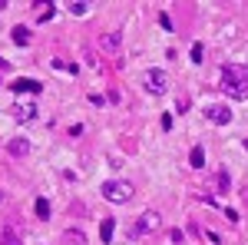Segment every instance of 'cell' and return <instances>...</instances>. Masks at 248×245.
<instances>
[{
    "label": "cell",
    "instance_id": "5bb4252c",
    "mask_svg": "<svg viewBox=\"0 0 248 245\" xmlns=\"http://www.w3.org/2000/svg\"><path fill=\"white\" fill-rule=\"evenodd\" d=\"M10 37H14L17 47H27V43H30V30H27V27H14V33H10Z\"/></svg>",
    "mask_w": 248,
    "mask_h": 245
},
{
    "label": "cell",
    "instance_id": "52a82bcc",
    "mask_svg": "<svg viewBox=\"0 0 248 245\" xmlns=\"http://www.w3.org/2000/svg\"><path fill=\"white\" fill-rule=\"evenodd\" d=\"M7 152H10V156H17V159L30 156V139H23V136H14V139L7 143Z\"/></svg>",
    "mask_w": 248,
    "mask_h": 245
},
{
    "label": "cell",
    "instance_id": "8992f818",
    "mask_svg": "<svg viewBox=\"0 0 248 245\" xmlns=\"http://www.w3.org/2000/svg\"><path fill=\"white\" fill-rule=\"evenodd\" d=\"M205 116H209L215 126H225V123H232V110H229V106H222V103L209 106V110H205Z\"/></svg>",
    "mask_w": 248,
    "mask_h": 245
},
{
    "label": "cell",
    "instance_id": "9c48e42d",
    "mask_svg": "<svg viewBox=\"0 0 248 245\" xmlns=\"http://www.w3.org/2000/svg\"><path fill=\"white\" fill-rule=\"evenodd\" d=\"M0 245H20V235L14 232V226L0 222Z\"/></svg>",
    "mask_w": 248,
    "mask_h": 245
},
{
    "label": "cell",
    "instance_id": "5b68a950",
    "mask_svg": "<svg viewBox=\"0 0 248 245\" xmlns=\"http://www.w3.org/2000/svg\"><path fill=\"white\" fill-rule=\"evenodd\" d=\"M14 119H17V123H30V119H37V103H27V99L14 103Z\"/></svg>",
    "mask_w": 248,
    "mask_h": 245
},
{
    "label": "cell",
    "instance_id": "d6986e66",
    "mask_svg": "<svg viewBox=\"0 0 248 245\" xmlns=\"http://www.w3.org/2000/svg\"><path fill=\"white\" fill-rule=\"evenodd\" d=\"M202 53H205L202 43H195V47H192V63H202Z\"/></svg>",
    "mask_w": 248,
    "mask_h": 245
},
{
    "label": "cell",
    "instance_id": "9a60e30c",
    "mask_svg": "<svg viewBox=\"0 0 248 245\" xmlns=\"http://www.w3.org/2000/svg\"><path fill=\"white\" fill-rule=\"evenodd\" d=\"M63 242H66V245H86V239H83V232L70 229V232H63Z\"/></svg>",
    "mask_w": 248,
    "mask_h": 245
},
{
    "label": "cell",
    "instance_id": "7a4b0ae2",
    "mask_svg": "<svg viewBox=\"0 0 248 245\" xmlns=\"http://www.w3.org/2000/svg\"><path fill=\"white\" fill-rule=\"evenodd\" d=\"M136 196V186L129 179H109V182H103V199H109V202H129Z\"/></svg>",
    "mask_w": 248,
    "mask_h": 245
},
{
    "label": "cell",
    "instance_id": "ba28073f",
    "mask_svg": "<svg viewBox=\"0 0 248 245\" xmlns=\"http://www.w3.org/2000/svg\"><path fill=\"white\" fill-rule=\"evenodd\" d=\"M10 90H14V93H40L43 86H40L37 80H14V83H10Z\"/></svg>",
    "mask_w": 248,
    "mask_h": 245
},
{
    "label": "cell",
    "instance_id": "7c38bea8",
    "mask_svg": "<svg viewBox=\"0 0 248 245\" xmlns=\"http://www.w3.org/2000/svg\"><path fill=\"white\" fill-rule=\"evenodd\" d=\"M33 10H40V14H37V20H40V23H46V20L53 17V10H57V3H37Z\"/></svg>",
    "mask_w": 248,
    "mask_h": 245
},
{
    "label": "cell",
    "instance_id": "8fae6325",
    "mask_svg": "<svg viewBox=\"0 0 248 245\" xmlns=\"http://www.w3.org/2000/svg\"><path fill=\"white\" fill-rule=\"evenodd\" d=\"M189 163H192V169H202V166H205V149L195 146V149L189 152Z\"/></svg>",
    "mask_w": 248,
    "mask_h": 245
},
{
    "label": "cell",
    "instance_id": "3957f363",
    "mask_svg": "<svg viewBox=\"0 0 248 245\" xmlns=\"http://www.w3.org/2000/svg\"><path fill=\"white\" fill-rule=\"evenodd\" d=\"M142 86H146L153 96L169 93V73H166V70H159V66H153V70H146V73H142Z\"/></svg>",
    "mask_w": 248,
    "mask_h": 245
},
{
    "label": "cell",
    "instance_id": "30bf717a",
    "mask_svg": "<svg viewBox=\"0 0 248 245\" xmlns=\"http://www.w3.org/2000/svg\"><path fill=\"white\" fill-rule=\"evenodd\" d=\"M99 47L109 50V53H116V50H119V37H116V33H103V37H99Z\"/></svg>",
    "mask_w": 248,
    "mask_h": 245
},
{
    "label": "cell",
    "instance_id": "277c9868",
    "mask_svg": "<svg viewBox=\"0 0 248 245\" xmlns=\"http://www.w3.org/2000/svg\"><path fill=\"white\" fill-rule=\"evenodd\" d=\"M159 226H162V215H159L155 209H146V212L136 219V235H149V232H155Z\"/></svg>",
    "mask_w": 248,
    "mask_h": 245
},
{
    "label": "cell",
    "instance_id": "ac0fdd59",
    "mask_svg": "<svg viewBox=\"0 0 248 245\" xmlns=\"http://www.w3.org/2000/svg\"><path fill=\"white\" fill-rule=\"evenodd\" d=\"M86 10H90V7H86L83 0H77V3H70V14H77V17H83Z\"/></svg>",
    "mask_w": 248,
    "mask_h": 245
},
{
    "label": "cell",
    "instance_id": "4fadbf2b",
    "mask_svg": "<svg viewBox=\"0 0 248 245\" xmlns=\"http://www.w3.org/2000/svg\"><path fill=\"white\" fill-rule=\"evenodd\" d=\"M215 189H218L222 196H225V192L232 189V179H229V172H225V169H222V172H215Z\"/></svg>",
    "mask_w": 248,
    "mask_h": 245
},
{
    "label": "cell",
    "instance_id": "6da1fadb",
    "mask_svg": "<svg viewBox=\"0 0 248 245\" xmlns=\"http://www.w3.org/2000/svg\"><path fill=\"white\" fill-rule=\"evenodd\" d=\"M222 90L232 99H248V66L245 63H225L222 66Z\"/></svg>",
    "mask_w": 248,
    "mask_h": 245
},
{
    "label": "cell",
    "instance_id": "2e32d148",
    "mask_svg": "<svg viewBox=\"0 0 248 245\" xmlns=\"http://www.w3.org/2000/svg\"><path fill=\"white\" fill-rule=\"evenodd\" d=\"M99 239H103V242H113V219H103V226H99Z\"/></svg>",
    "mask_w": 248,
    "mask_h": 245
},
{
    "label": "cell",
    "instance_id": "e0dca14e",
    "mask_svg": "<svg viewBox=\"0 0 248 245\" xmlns=\"http://www.w3.org/2000/svg\"><path fill=\"white\" fill-rule=\"evenodd\" d=\"M33 209H37V215H40V219H50V202H46L43 196L37 199V206H33Z\"/></svg>",
    "mask_w": 248,
    "mask_h": 245
}]
</instances>
